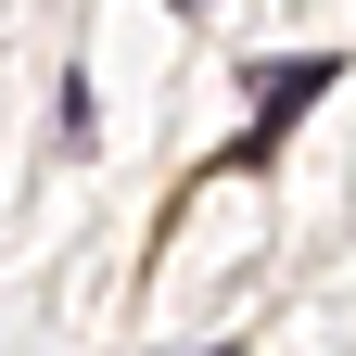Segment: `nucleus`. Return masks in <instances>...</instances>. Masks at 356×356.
<instances>
[{"instance_id": "1", "label": "nucleus", "mask_w": 356, "mask_h": 356, "mask_svg": "<svg viewBox=\"0 0 356 356\" xmlns=\"http://www.w3.org/2000/svg\"><path fill=\"white\" fill-rule=\"evenodd\" d=\"M331 76H343V51H305V64H267V76H254V127H242V140L216 153V165H267V153H280V140H293L305 115H318V89H331Z\"/></svg>"}, {"instance_id": "2", "label": "nucleus", "mask_w": 356, "mask_h": 356, "mask_svg": "<svg viewBox=\"0 0 356 356\" xmlns=\"http://www.w3.org/2000/svg\"><path fill=\"white\" fill-rule=\"evenodd\" d=\"M102 140V102H89V76H64V153H89Z\"/></svg>"}]
</instances>
